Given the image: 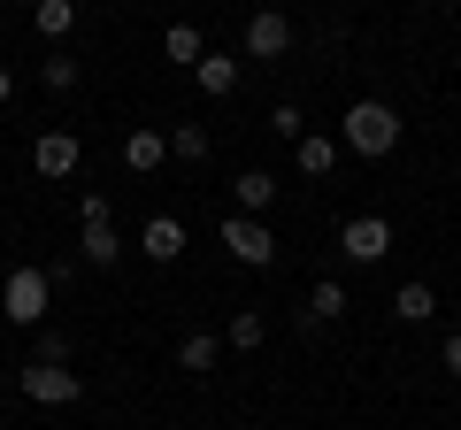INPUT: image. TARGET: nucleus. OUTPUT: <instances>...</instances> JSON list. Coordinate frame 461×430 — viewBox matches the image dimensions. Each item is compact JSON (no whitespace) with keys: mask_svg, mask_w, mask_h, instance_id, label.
<instances>
[{"mask_svg":"<svg viewBox=\"0 0 461 430\" xmlns=\"http://www.w3.org/2000/svg\"><path fill=\"white\" fill-rule=\"evenodd\" d=\"M339 147H346V154H362V162H384V154L400 147V116L384 108V100H346Z\"/></svg>","mask_w":461,"mask_h":430,"instance_id":"f257e3e1","label":"nucleus"},{"mask_svg":"<svg viewBox=\"0 0 461 430\" xmlns=\"http://www.w3.org/2000/svg\"><path fill=\"white\" fill-rule=\"evenodd\" d=\"M47 269L39 262H23V269H8V277H0V315H8V323H16V331H39V323H47Z\"/></svg>","mask_w":461,"mask_h":430,"instance_id":"f03ea898","label":"nucleus"},{"mask_svg":"<svg viewBox=\"0 0 461 430\" xmlns=\"http://www.w3.org/2000/svg\"><path fill=\"white\" fill-rule=\"evenodd\" d=\"M16 392L32 399V408H69V399H85V377L69 362H39L32 354V362L16 369Z\"/></svg>","mask_w":461,"mask_h":430,"instance_id":"7ed1b4c3","label":"nucleus"},{"mask_svg":"<svg viewBox=\"0 0 461 430\" xmlns=\"http://www.w3.org/2000/svg\"><path fill=\"white\" fill-rule=\"evenodd\" d=\"M223 246H230V262H247V269L277 262V231H269L262 215H223Z\"/></svg>","mask_w":461,"mask_h":430,"instance_id":"20e7f679","label":"nucleus"},{"mask_svg":"<svg viewBox=\"0 0 461 430\" xmlns=\"http://www.w3.org/2000/svg\"><path fill=\"white\" fill-rule=\"evenodd\" d=\"M339 254L354 269H377L384 254H393V223H384V215H354V223L339 231Z\"/></svg>","mask_w":461,"mask_h":430,"instance_id":"39448f33","label":"nucleus"},{"mask_svg":"<svg viewBox=\"0 0 461 430\" xmlns=\"http://www.w3.org/2000/svg\"><path fill=\"white\" fill-rule=\"evenodd\" d=\"M77 131H39L32 139V169H39V177H54V184H62V177H77Z\"/></svg>","mask_w":461,"mask_h":430,"instance_id":"423d86ee","label":"nucleus"},{"mask_svg":"<svg viewBox=\"0 0 461 430\" xmlns=\"http://www.w3.org/2000/svg\"><path fill=\"white\" fill-rule=\"evenodd\" d=\"M247 54H254V62H285V54H293V16L262 8V16L247 23Z\"/></svg>","mask_w":461,"mask_h":430,"instance_id":"0eeeda50","label":"nucleus"},{"mask_svg":"<svg viewBox=\"0 0 461 430\" xmlns=\"http://www.w3.org/2000/svg\"><path fill=\"white\" fill-rule=\"evenodd\" d=\"M139 254L169 269V262H177V254H185V223H177V215H154L147 231H139Z\"/></svg>","mask_w":461,"mask_h":430,"instance_id":"6e6552de","label":"nucleus"},{"mask_svg":"<svg viewBox=\"0 0 461 430\" xmlns=\"http://www.w3.org/2000/svg\"><path fill=\"white\" fill-rule=\"evenodd\" d=\"M77 262H85V269H115V262H123L115 223H85V231H77Z\"/></svg>","mask_w":461,"mask_h":430,"instance_id":"1a4fd4ad","label":"nucleus"},{"mask_svg":"<svg viewBox=\"0 0 461 430\" xmlns=\"http://www.w3.org/2000/svg\"><path fill=\"white\" fill-rule=\"evenodd\" d=\"M193 85H200L208 100H230V93H239V62H230V54H200V62H193Z\"/></svg>","mask_w":461,"mask_h":430,"instance_id":"9d476101","label":"nucleus"},{"mask_svg":"<svg viewBox=\"0 0 461 430\" xmlns=\"http://www.w3.org/2000/svg\"><path fill=\"white\" fill-rule=\"evenodd\" d=\"M230 193H239V215H262V208H277L285 184L269 177V169H239V184H230Z\"/></svg>","mask_w":461,"mask_h":430,"instance_id":"9b49d317","label":"nucleus"},{"mask_svg":"<svg viewBox=\"0 0 461 430\" xmlns=\"http://www.w3.org/2000/svg\"><path fill=\"white\" fill-rule=\"evenodd\" d=\"M293 162H300V177H330L339 169V139H323V131L293 139Z\"/></svg>","mask_w":461,"mask_h":430,"instance_id":"f8f14e48","label":"nucleus"},{"mask_svg":"<svg viewBox=\"0 0 461 430\" xmlns=\"http://www.w3.org/2000/svg\"><path fill=\"white\" fill-rule=\"evenodd\" d=\"M162 162H169V131H131L123 139V169L147 177V169H162Z\"/></svg>","mask_w":461,"mask_h":430,"instance_id":"ddd939ff","label":"nucleus"},{"mask_svg":"<svg viewBox=\"0 0 461 430\" xmlns=\"http://www.w3.org/2000/svg\"><path fill=\"white\" fill-rule=\"evenodd\" d=\"M215 362H223V338H215V331H193V338L177 346V369H185V377H208Z\"/></svg>","mask_w":461,"mask_h":430,"instance_id":"4468645a","label":"nucleus"},{"mask_svg":"<svg viewBox=\"0 0 461 430\" xmlns=\"http://www.w3.org/2000/svg\"><path fill=\"white\" fill-rule=\"evenodd\" d=\"M393 315H400V323H430V315H438V292H430L423 277H408V284L393 292Z\"/></svg>","mask_w":461,"mask_h":430,"instance_id":"2eb2a0df","label":"nucleus"},{"mask_svg":"<svg viewBox=\"0 0 461 430\" xmlns=\"http://www.w3.org/2000/svg\"><path fill=\"white\" fill-rule=\"evenodd\" d=\"M32 23H39V39H69L77 31V0H39Z\"/></svg>","mask_w":461,"mask_h":430,"instance_id":"dca6fc26","label":"nucleus"},{"mask_svg":"<svg viewBox=\"0 0 461 430\" xmlns=\"http://www.w3.org/2000/svg\"><path fill=\"white\" fill-rule=\"evenodd\" d=\"M346 308H354V300H346V284H339V277H323V284L308 292V323H339Z\"/></svg>","mask_w":461,"mask_h":430,"instance_id":"f3484780","label":"nucleus"},{"mask_svg":"<svg viewBox=\"0 0 461 430\" xmlns=\"http://www.w3.org/2000/svg\"><path fill=\"white\" fill-rule=\"evenodd\" d=\"M262 338H269V323H262L254 308H239V315H230V338H223V346H230V354H254Z\"/></svg>","mask_w":461,"mask_h":430,"instance_id":"a211bd4d","label":"nucleus"},{"mask_svg":"<svg viewBox=\"0 0 461 430\" xmlns=\"http://www.w3.org/2000/svg\"><path fill=\"white\" fill-rule=\"evenodd\" d=\"M162 54H169V62H185V69H193L200 54H208V47H200V31H193V23H169V31H162Z\"/></svg>","mask_w":461,"mask_h":430,"instance_id":"6ab92c4d","label":"nucleus"},{"mask_svg":"<svg viewBox=\"0 0 461 430\" xmlns=\"http://www.w3.org/2000/svg\"><path fill=\"white\" fill-rule=\"evenodd\" d=\"M169 154L177 162H208V131L200 123H169Z\"/></svg>","mask_w":461,"mask_h":430,"instance_id":"aec40b11","label":"nucleus"},{"mask_svg":"<svg viewBox=\"0 0 461 430\" xmlns=\"http://www.w3.org/2000/svg\"><path fill=\"white\" fill-rule=\"evenodd\" d=\"M39 77H47V93H69L85 69H77V54H47V62H39Z\"/></svg>","mask_w":461,"mask_h":430,"instance_id":"412c9836","label":"nucleus"},{"mask_svg":"<svg viewBox=\"0 0 461 430\" xmlns=\"http://www.w3.org/2000/svg\"><path fill=\"white\" fill-rule=\"evenodd\" d=\"M269 131H277L285 147H293V139H308V116H300L293 100H285V108H269Z\"/></svg>","mask_w":461,"mask_h":430,"instance_id":"4be33fe9","label":"nucleus"},{"mask_svg":"<svg viewBox=\"0 0 461 430\" xmlns=\"http://www.w3.org/2000/svg\"><path fill=\"white\" fill-rule=\"evenodd\" d=\"M77 223H115V215H108V200H100V193H85L77 200Z\"/></svg>","mask_w":461,"mask_h":430,"instance_id":"5701e85b","label":"nucleus"},{"mask_svg":"<svg viewBox=\"0 0 461 430\" xmlns=\"http://www.w3.org/2000/svg\"><path fill=\"white\" fill-rule=\"evenodd\" d=\"M39 362H69V338L62 331H39Z\"/></svg>","mask_w":461,"mask_h":430,"instance_id":"b1692460","label":"nucleus"},{"mask_svg":"<svg viewBox=\"0 0 461 430\" xmlns=\"http://www.w3.org/2000/svg\"><path fill=\"white\" fill-rule=\"evenodd\" d=\"M438 362H446V369H454V377H461V331H454V338H446V346H438Z\"/></svg>","mask_w":461,"mask_h":430,"instance_id":"393cba45","label":"nucleus"},{"mask_svg":"<svg viewBox=\"0 0 461 430\" xmlns=\"http://www.w3.org/2000/svg\"><path fill=\"white\" fill-rule=\"evenodd\" d=\"M8 100H16V69L0 62V108H8Z\"/></svg>","mask_w":461,"mask_h":430,"instance_id":"a878e982","label":"nucleus"},{"mask_svg":"<svg viewBox=\"0 0 461 430\" xmlns=\"http://www.w3.org/2000/svg\"><path fill=\"white\" fill-rule=\"evenodd\" d=\"M0 430H8V423H0Z\"/></svg>","mask_w":461,"mask_h":430,"instance_id":"bb28decb","label":"nucleus"}]
</instances>
